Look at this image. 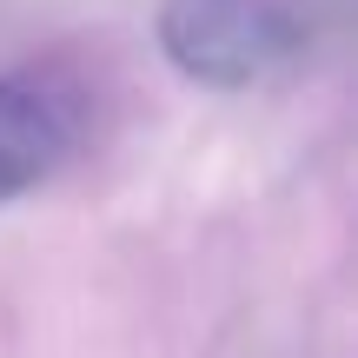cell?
<instances>
[{
    "label": "cell",
    "instance_id": "6da1fadb",
    "mask_svg": "<svg viewBox=\"0 0 358 358\" xmlns=\"http://www.w3.org/2000/svg\"><path fill=\"white\" fill-rule=\"evenodd\" d=\"M159 53L199 87H259L306 60L319 0H159Z\"/></svg>",
    "mask_w": 358,
    "mask_h": 358
},
{
    "label": "cell",
    "instance_id": "7a4b0ae2",
    "mask_svg": "<svg viewBox=\"0 0 358 358\" xmlns=\"http://www.w3.org/2000/svg\"><path fill=\"white\" fill-rule=\"evenodd\" d=\"M87 140V106L60 73L13 66L0 73V206L47 186Z\"/></svg>",
    "mask_w": 358,
    "mask_h": 358
}]
</instances>
